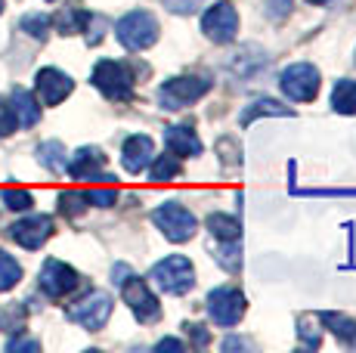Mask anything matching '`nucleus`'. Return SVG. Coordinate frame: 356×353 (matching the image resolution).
Returning <instances> with one entry per match:
<instances>
[{"mask_svg": "<svg viewBox=\"0 0 356 353\" xmlns=\"http://www.w3.org/2000/svg\"><path fill=\"white\" fill-rule=\"evenodd\" d=\"M115 38H118V44L124 47V50H134V53L149 50V47L159 40V22H155L152 13L134 10V13H127L124 19H118Z\"/></svg>", "mask_w": 356, "mask_h": 353, "instance_id": "obj_1", "label": "nucleus"}, {"mask_svg": "<svg viewBox=\"0 0 356 353\" xmlns=\"http://www.w3.org/2000/svg\"><path fill=\"white\" fill-rule=\"evenodd\" d=\"M93 87L112 103H127L134 97V72L124 63H115V59H102L93 69Z\"/></svg>", "mask_w": 356, "mask_h": 353, "instance_id": "obj_2", "label": "nucleus"}, {"mask_svg": "<svg viewBox=\"0 0 356 353\" xmlns=\"http://www.w3.org/2000/svg\"><path fill=\"white\" fill-rule=\"evenodd\" d=\"M211 90L208 78H198V74H180V78H170L159 87V103L168 112H180V108L198 103L204 93Z\"/></svg>", "mask_w": 356, "mask_h": 353, "instance_id": "obj_3", "label": "nucleus"}, {"mask_svg": "<svg viewBox=\"0 0 356 353\" xmlns=\"http://www.w3.org/2000/svg\"><path fill=\"white\" fill-rule=\"evenodd\" d=\"M149 279L159 285L161 291H168V295H183V291H189L195 285V270L183 254H170L155 263Z\"/></svg>", "mask_w": 356, "mask_h": 353, "instance_id": "obj_4", "label": "nucleus"}, {"mask_svg": "<svg viewBox=\"0 0 356 353\" xmlns=\"http://www.w3.org/2000/svg\"><path fill=\"white\" fill-rule=\"evenodd\" d=\"M152 223L164 233V239H170V242H189L195 236V217L183 205H177V202L155 208Z\"/></svg>", "mask_w": 356, "mask_h": 353, "instance_id": "obj_5", "label": "nucleus"}, {"mask_svg": "<svg viewBox=\"0 0 356 353\" xmlns=\"http://www.w3.org/2000/svg\"><path fill=\"white\" fill-rule=\"evenodd\" d=\"M108 316H112V297L106 291H90L87 297H81L68 307V319L87 331H99L108 322Z\"/></svg>", "mask_w": 356, "mask_h": 353, "instance_id": "obj_6", "label": "nucleus"}, {"mask_svg": "<svg viewBox=\"0 0 356 353\" xmlns=\"http://www.w3.org/2000/svg\"><path fill=\"white\" fill-rule=\"evenodd\" d=\"M121 295H124V304L134 310V316L140 319V322H155V319L161 316L159 297L152 295V288H149L146 282L136 279L134 273H130L127 279L121 282Z\"/></svg>", "mask_w": 356, "mask_h": 353, "instance_id": "obj_7", "label": "nucleus"}, {"mask_svg": "<svg viewBox=\"0 0 356 353\" xmlns=\"http://www.w3.org/2000/svg\"><path fill=\"white\" fill-rule=\"evenodd\" d=\"M38 285H40V291H44L47 297H65L81 285V276H78V270H72L65 261L50 257V261L40 267Z\"/></svg>", "mask_w": 356, "mask_h": 353, "instance_id": "obj_8", "label": "nucleus"}, {"mask_svg": "<svg viewBox=\"0 0 356 353\" xmlns=\"http://www.w3.org/2000/svg\"><path fill=\"white\" fill-rule=\"evenodd\" d=\"M282 90L294 103H310L319 93V72L313 69L310 63L289 65V69L282 72Z\"/></svg>", "mask_w": 356, "mask_h": 353, "instance_id": "obj_9", "label": "nucleus"}, {"mask_svg": "<svg viewBox=\"0 0 356 353\" xmlns=\"http://www.w3.org/2000/svg\"><path fill=\"white\" fill-rule=\"evenodd\" d=\"M208 313L217 325H236L245 316V295L238 288H214L208 295Z\"/></svg>", "mask_w": 356, "mask_h": 353, "instance_id": "obj_10", "label": "nucleus"}, {"mask_svg": "<svg viewBox=\"0 0 356 353\" xmlns=\"http://www.w3.org/2000/svg\"><path fill=\"white\" fill-rule=\"evenodd\" d=\"M202 31L214 44H229L238 31V16L229 3H214L208 6V13L202 16Z\"/></svg>", "mask_w": 356, "mask_h": 353, "instance_id": "obj_11", "label": "nucleus"}, {"mask_svg": "<svg viewBox=\"0 0 356 353\" xmlns=\"http://www.w3.org/2000/svg\"><path fill=\"white\" fill-rule=\"evenodd\" d=\"M50 236H53V217H47V214H31L10 227V239L29 251H38Z\"/></svg>", "mask_w": 356, "mask_h": 353, "instance_id": "obj_12", "label": "nucleus"}, {"mask_svg": "<svg viewBox=\"0 0 356 353\" xmlns=\"http://www.w3.org/2000/svg\"><path fill=\"white\" fill-rule=\"evenodd\" d=\"M34 87H38V97L44 106H59L74 90V81L59 69H40L34 78Z\"/></svg>", "mask_w": 356, "mask_h": 353, "instance_id": "obj_13", "label": "nucleus"}, {"mask_svg": "<svg viewBox=\"0 0 356 353\" xmlns=\"http://www.w3.org/2000/svg\"><path fill=\"white\" fill-rule=\"evenodd\" d=\"M102 167H106V155H102L97 146H84L72 155L65 171L72 174L74 180H112V176H102Z\"/></svg>", "mask_w": 356, "mask_h": 353, "instance_id": "obj_14", "label": "nucleus"}, {"mask_svg": "<svg viewBox=\"0 0 356 353\" xmlns=\"http://www.w3.org/2000/svg\"><path fill=\"white\" fill-rule=\"evenodd\" d=\"M152 158H155V146L146 133H134V137H127L124 149H121V165H124V171H130V174L146 171Z\"/></svg>", "mask_w": 356, "mask_h": 353, "instance_id": "obj_15", "label": "nucleus"}, {"mask_svg": "<svg viewBox=\"0 0 356 353\" xmlns=\"http://www.w3.org/2000/svg\"><path fill=\"white\" fill-rule=\"evenodd\" d=\"M164 146H168L170 155H177V158H193V155L202 152V140H198L195 131H189L186 124L164 127Z\"/></svg>", "mask_w": 356, "mask_h": 353, "instance_id": "obj_16", "label": "nucleus"}, {"mask_svg": "<svg viewBox=\"0 0 356 353\" xmlns=\"http://www.w3.org/2000/svg\"><path fill=\"white\" fill-rule=\"evenodd\" d=\"M10 106H13V112H16V121H19V127H34L40 121V106H38V99L31 97L25 87H16V90L10 93Z\"/></svg>", "mask_w": 356, "mask_h": 353, "instance_id": "obj_17", "label": "nucleus"}, {"mask_svg": "<svg viewBox=\"0 0 356 353\" xmlns=\"http://www.w3.org/2000/svg\"><path fill=\"white\" fill-rule=\"evenodd\" d=\"M38 161L47 167L50 174H65L68 167V155H65V146L59 140H47L38 146Z\"/></svg>", "mask_w": 356, "mask_h": 353, "instance_id": "obj_18", "label": "nucleus"}, {"mask_svg": "<svg viewBox=\"0 0 356 353\" xmlns=\"http://www.w3.org/2000/svg\"><path fill=\"white\" fill-rule=\"evenodd\" d=\"M332 106H334V112H341V115H353L356 112V81L341 78L338 84H334Z\"/></svg>", "mask_w": 356, "mask_h": 353, "instance_id": "obj_19", "label": "nucleus"}, {"mask_svg": "<svg viewBox=\"0 0 356 353\" xmlns=\"http://www.w3.org/2000/svg\"><path fill=\"white\" fill-rule=\"evenodd\" d=\"M319 319L328 325V331H332L334 338H341L344 344H356V319L344 316V313H323Z\"/></svg>", "mask_w": 356, "mask_h": 353, "instance_id": "obj_20", "label": "nucleus"}, {"mask_svg": "<svg viewBox=\"0 0 356 353\" xmlns=\"http://www.w3.org/2000/svg\"><path fill=\"white\" fill-rule=\"evenodd\" d=\"M208 229H211V236H217L220 242H232V239L242 236V223H238L236 217H229V214H211L208 217Z\"/></svg>", "mask_w": 356, "mask_h": 353, "instance_id": "obj_21", "label": "nucleus"}, {"mask_svg": "<svg viewBox=\"0 0 356 353\" xmlns=\"http://www.w3.org/2000/svg\"><path fill=\"white\" fill-rule=\"evenodd\" d=\"M87 22H90V13L78 10V6H65L56 16V28L63 31V35H78V31L87 28Z\"/></svg>", "mask_w": 356, "mask_h": 353, "instance_id": "obj_22", "label": "nucleus"}, {"mask_svg": "<svg viewBox=\"0 0 356 353\" xmlns=\"http://www.w3.org/2000/svg\"><path fill=\"white\" fill-rule=\"evenodd\" d=\"M22 279V267H19L16 257H10L6 251H0V295L10 288H16Z\"/></svg>", "mask_w": 356, "mask_h": 353, "instance_id": "obj_23", "label": "nucleus"}, {"mask_svg": "<svg viewBox=\"0 0 356 353\" xmlns=\"http://www.w3.org/2000/svg\"><path fill=\"white\" fill-rule=\"evenodd\" d=\"M149 165H152V171H149L152 183H168V180H174V176H180V161H177V155H161V158L149 161Z\"/></svg>", "mask_w": 356, "mask_h": 353, "instance_id": "obj_24", "label": "nucleus"}, {"mask_svg": "<svg viewBox=\"0 0 356 353\" xmlns=\"http://www.w3.org/2000/svg\"><path fill=\"white\" fill-rule=\"evenodd\" d=\"M87 192H78V189H65V192H59V211L65 217H81L87 211Z\"/></svg>", "mask_w": 356, "mask_h": 353, "instance_id": "obj_25", "label": "nucleus"}, {"mask_svg": "<svg viewBox=\"0 0 356 353\" xmlns=\"http://www.w3.org/2000/svg\"><path fill=\"white\" fill-rule=\"evenodd\" d=\"M257 115H291V108H289V106L273 103V99H257V103H251L248 108H245V115H242V127H248L251 121L257 118Z\"/></svg>", "mask_w": 356, "mask_h": 353, "instance_id": "obj_26", "label": "nucleus"}, {"mask_svg": "<svg viewBox=\"0 0 356 353\" xmlns=\"http://www.w3.org/2000/svg\"><path fill=\"white\" fill-rule=\"evenodd\" d=\"M25 307L22 304H6V310H0V329L10 331V335H19L25 329Z\"/></svg>", "mask_w": 356, "mask_h": 353, "instance_id": "obj_27", "label": "nucleus"}, {"mask_svg": "<svg viewBox=\"0 0 356 353\" xmlns=\"http://www.w3.org/2000/svg\"><path fill=\"white\" fill-rule=\"evenodd\" d=\"M217 263H220L223 270H229V273H238V267H242V245H238V239L232 242H223L220 248H217Z\"/></svg>", "mask_w": 356, "mask_h": 353, "instance_id": "obj_28", "label": "nucleus"}, {"mask_svg": "<svg viewBox=\"0 0 356 353\" xmlns=\"http://www.w3.org/2000/svg\"><path fill=\"white\" fill-rule=\"evenodd\" d=\"M22 31L38 40H47V35H50V16H40V13H29V16H22Z\"/></svg>", "mask_w": 356, "mask_h": 353, "instance_id": "obj_29", "label": "nucleus"}, {"mask_svg": "<svg viewBox=\"0 0 356 353\" xmlns=\"http://www.w3.org/2000/svg\"><path fill=\"white\" fill-rule=\"evenodd\" d=\"M3 205L10 208V211H29L34 205V199L29 189H3Z\"/></svg>", "mask_w": 356, "mask_h": 353, "instance_id": "obj_30", "label": "nucleus"}, {"mask_svg": "<svg viewBox=\"0 0 356 353\" xmlns=\"http://www.w3.org/2000/svg\"><path fill=\"white\" fill-rule=\"evenodd\" d=\"M16 127H19V121H16V112H13L10 99H0V137H10Z\"/></svg>", "mask_w": 356, "mask_h": 353, "instance_id": "obj_31", "label": "nucleus"}, {"mask_svg": "<svg viewBox=\"0 0 356 353\" xmlns=\"http://www.w3.org/2000/svg\"><path fill=\"white\" fill-rule=\"evenodd\" d=\"M87 202H90V205H99V208H112L115 202H118V192H115L112 186H108V189L93 186L90 192H87Z\"/></svg>", "mask_w": 356, "mask_h": 353, "instance_id": "obj_32", "label": "nucleus"}, {"mask_svg": "<svg viewBox=\"0 0 356 353\" xmlns=\"http://www.w3.org/2000/svg\"><path fill=\"white\" fill-rule=\"evenodd\" d=\"M300 338L307 347H319V329L310 325V316H300Z\"/></svg>", "mask_w": 356, "mask_h": 353, "instance_id": "obj_33", "label": "nucleus"}, {"mask_svg": "<svg viewBox=\"0 0 356 353\" xmlns=\"http://www.w3.org/2000/svg\"><path fill=\"white\" fill-rule=\"evenodd\" d=\"M19 350L34 353V350H40V344L31 341V338H10V341H6V353H19Z\"/></svg>", "mask_w": 356, "mask_h": 353, "instance_id": "obj_34", "label": "nucleus"}, {"mask_svg": "<svg viewBox=\"0 0 356 353\" xmlns=\"http://www.w3.org/2000/svg\"><path fill=\"white\" fill-rule=\"evenodd\" d=\"M186 331L195 338V344H208V331H204L202 325H186Z\"/></svg>", "mask_w": 356, "mask_h": 353, "instance_id": "obj_35", "label": "nucleus"}, {"mask_svg": "<svg viewBox=\"0 0 356 353\" xmlns=\"http://www.w3.org/2000/svg\"><path fill=\"white\" fill-rule=\"evenodd\" d=\"M155 350H183V344L180 341H174V338H164V341H159V347H155Z\"/></svg>", "mask_w": 356, "mask_h": 353, "instance_id": "obj_36", "label": "nucleus"}, {"mask_svg": "<svg viewBox=\"0 0 356 353\" xmlns=\"http://www.w3.org/2000/svg\"><path fill=\"white\" fill-rule=\"evenodd\" d=\"M112 276H118V279H115V282H118V285H121V282H124V279H127V276H130V270L124 267V263H118V267H115V273H112Z\"/></svg>", "mask_w": 356, "mask_h": 353, "instance_id": "obj_37", "label": "nucleus"}, {"mask_svg": "<svg viewBox=\"0 0 356 353\" xmlns=\"http://www.w3.org/2000/svg\"><path fill=\"white\" fill-rule=\"evenodd\" d=\"M310 3H316V6H323V3H328V0H310Z\"/></svg>", "mask_w": 356, "mask_h": 353, "instance_id": "obj_38", "label": "nucleus"}, {"mask_svg": "<svg viewBox=\"0 0 356 353\" xmlns=\"http://www.w3.org/2000/svg\"><path fill=\"white\" fill-rule=\"evenodd\" d=\"M0 13H3V0H0Z\"/></svg>", "mask_w": 356, "mask_h": 353, "instance_id": "obj_39", "label": "nucleus"}]
</instances>
